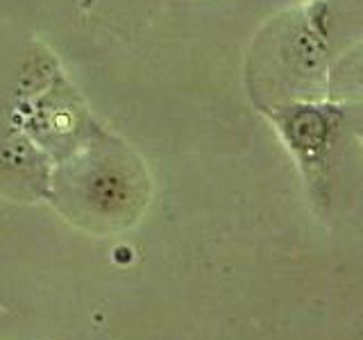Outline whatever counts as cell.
<instances>
[{"label": "cell", "mask_w": 363, "mask_h": 340, "mask_svg": "<svg viewBox=\"0 0 363 340\" xmlns=\"http://www.w3.org/2000/svg\"><path fill=\"white\" fill-rule=\"evenodd\" d=\"M281 130L286 134V141L293 147V152L300 157L304 166H318L334 136L329 116H325L315 107L293 109Z\"/></svg>", "instance_id": "7a4b0ae2"}, {"label": "cell", "mask_w": 363, "mask_h": 340, "mask_svg": "<svg viewBox=\"0 0 363 340\" xmlns=\"http://www.w3.org/2000/svg\"><path fill=\"white\" fill-rule=\"evenodd\" d=\"M52 198L77 225L105 232L139 218L147 202V177L128 152L96 147L57 170Z\"/></svg>", "instance_id": "6da1fadb"}]
</instances>
